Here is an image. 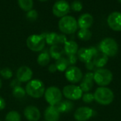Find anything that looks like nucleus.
<instances>
[{
    "mask_svg": "<svg viewBox=\"0 0 121 121\" xmlns=\"http://www.w3.org/2000/svg\"><path fill=\"white\" fill-rule=\"evenodd\" d=\"M57 1H60V0H57Z\"/></svg>",
    "mask_w": 121,
    "mask_h": 121,
    "instance_id": "nucleus-41",
    "label": "nucleus"
},
{
    "mask_svg": "<svg viewBox=\"0 0 121 121\" xmlns=\"http://www.w3.org/2000/svg\"><path fill=\"white\" fill-rule=\"evenodd\" d=\"M118 1H119L120 3H121V0H118Z\"/></svg>",
    "mask_w": 121,
    "mask_h": 121,
    "instance_id": "nucleus-40",
    "label": "nucleus"
},
{
    "mask_svg": "<svg viewBox=\"0 0 121 121\" xmlns=\"http://www.w3.org/2000/svg\"><path fill=\"white\" fill-rule=\"evenodd\" d=\"M45 42L50 46L59 45L60 44H65L67 41V37L63 34H58L57 33H49L45 35Z\"/></svg>",
    "mask_w": 121,
    "mask_h": 121,
    "instance_id": "nucleus-15",
    "label": "nucleus"
},
{
    "mask_svg": "<svg viewBox=\"0 0 121 121\" xmlns=\"http://www.w3.org/2000/svg\"><path fill=\"white\" fill-rule=\"evenodd\" d=\"M85 66H86V69L89 70L90 72H91V71H94V70L96 68V66H95V65L94 64V63H93L92 61L86 63H85Z\"/></svg>",
    "mask_w": 121,
    "mask_h": 121,
    "instance_id": "nucleus-35",
    "label": "nucleus"
},
{
    "mask_svg": "<svg viewBox=\"0 0 121 121\" xmlns=\"http://www.w3.org/2000/svg\"><path fill=\"white\" fill-rule=\"evenodd\" d=\"M6 107V102L4 99L0 96V111H2Z\"/></svg>",
    "mask_w": 121,
    "mask_h": 121,
    "instance_id": "nucleus-37",
    "label": "nucleus"
},
{
    "mask_svg": "<svg viewBox=\"0 0 121 121\" xmlns=\"http://www.w3.org/2000/svg\"><path fill=\"white\" fill-rule=\"evenodd\" d=\"M48 71L50 73H55L56 72L57 70V68H56V66L55 63H52V64H50L48 67Z\"/></svg>",
    "mask_w": 121,
    "mask_h": 121,
    "instance_id": "nucleus-36",
    "label": "nucleus"
},
{
    "mask_svg": "<svg viewBox=\"0 0 121 121\" xmlns=\"http://www.w3.org/2000/svg\"><path fill=\"white\" fill-rule=\"evenodd\" d=\"M94 116L93 110L86 106L78 108L74 114V119L77 121H87Z\"/></svg>",
    "mask_w": 121,
    "mask_h": 121,
    "instance_id": "nucleus-12",
    "label": "nucleus"
},
{
    "mask_svg": "<svg viewBox=\"0 0 121 121\" xmlns=\"http://www.w3.org/2000/svg\"></svg>",
    "mask_w": 121,
    "mask_h": 121,
    "instance_id": "nucleus-43",
    "label": "nucleus"
},
{
    "mask_svg": "<svg viewBox=\"0 0 121 121\" xmlns=\"http://www.w3.org/2000/svg\"><path fill=\"white\" fill-rule=\"evenodd\" d=\"M99 51L95 47L90 48H81L78 50L77 53L78 59L84 63L92 61L94 56Z\"/></svg>",
    "mask_w": 121,
    "mask_h": 121,
    "instance_id": "nucleus-11",
    "label": "nucleus"
},
{
    "mask_svg": "<svg viewBox=\"0 0 121 121\" xmlns=\"http://www.w3.org/2000/svg\"><path fill=\"white\" fill-rule=\"evenodd\" d=\"M94 73L88 72L84 76L82 80L80 81L79 87L83 93L89 92L94 86Z\"/></svg>",
    "mask_w": 121,
    "mask_h": 121,
    "instance_id": "nucleus-16",
    "label": "nucleus"
},
{
    "mask_svg": "<svg viewBox=\"0 0 121 121\" xmlns=\"http://www.w3.org/2000/svg\"><path fill=\"white\" fill-rule=\"evenodd\" d=\"M45 121H58L60 118V113L55 106H48L44 112Z\"/></svg>",
    "mask_w": 121,
    "mask_h": 121,
    "instance_id": "nucleus-19",
    "label": "nucleus"
},
{
    "mask_svg": "<svg viewBox=\"0 0 121 121\" xmlns=\"http://www.w3.org/2000/svg\"><path fill=\"white\" fill-rule=\"evenodd\" d=\"M109 27L116 31H121V13L115 11L109 14L107 19Z\"/></svg>",
    "mask_w": 121,
    "mask_h": 121,
    "instance_id": "nucleus-14",
    "label": "nucleus"
},
{
    "mask_svg": "<svg viewBox=\"0 0 121 121\" xmlns=\"http://www.w3.org/2000/svg\"><path fill=\"white\" fill-rule=\"evenodd\" d=\"M78 37L82 41H88L91 39L92 36V34L89 29H82L78 32Z\"/></svg>",
    "mask_w": 121,
    "mask_h": 121,
    "instance_id": "nucleus-28",
    "label": "nucleus"
},
{
    "mask_svg": "<svg viewBox=\"0 0 121 121\" xmlns=\"http://www.w3.org/2000/svg\"><path fill=\"white\" fill-rule=\"evenodd\" d=\"M54 106L61 113H67L72 111L74 107V105L72 101L66 100V101H61L59 103H57Z\"/></svg>",
    "mask_w": 121,
    "mask_h": 121,
    "instance_id": "nucleus-21",
    "label": "nucleus"
},
{
    "mask_svg": "<svg viewBox=\"0 0 121 121\" xmlns=\"http://www.w3.org/2000/svg\"><path fill=\"white\" fill-rule=\"evenodd\" d=\"M39 1H46L48 0H39Z\"/></svg>",
    "mask_w": 121,
    "mask_h": 121,
    "instance_id": "nucleus-39",
    "label": "nucleus"
},
{
    "mask_svg": "<svg viewBox=\"0 0 121 121\" xmlns=\"http://www.w3.org/2000/svg\"><path fill=\"white\" fill-rule=\"evenodd\" d=\"M67 59L68 61V63H69V66H74L77 63L78 58H77V54L76 55H67Z\"/></svg>",
    "mask_w": 121,
    "mask_h": 121,
    "instance_id": "nucleus-34",
    "label": "nucleus"
},
{
    "mask_svg": "<svg viewBox=\"0 0 121 121\" xmlns=\"http://www.w3.org/2000/svg\"><path fill=\"white\" fill-rule=\"evenodd\" d=\"M55 64L56 66L57 70L60 72L65 71L69 66V64L68 63L67 58H65V57H62V58L56 60V62L55 63Z\"/></svg>",
    "mask_w": 121,
    "mask_h": 121,
    "instance_id": "nucleus-25",
    "label": "nucleus"
},
{
    "mask_svg": "<svg viewBox=\"0 0 121 121\" xmlns=\"http://www.w3.org/2000/svg\"><path fill=\"white\" fill-rule=\"evenodd\" d=\"M71 9L74 11H80L82 8H83V5L82 3L80 1H74L72 4H71Z\"/></svg>",
    "mask_w": 121,
    "mask_h": 121,
    "instance_id": "nucleus-33",
    "label": "nucleus"
},
{
    "mask_svg": "<svg viewBox=\"0 0 121 121\" xmlns=\"http://www.w3.org/2000/svg\"><path fill=\"white\" fill-rule=\"evenodd\" d=\"M38 14L35 9H31L27 11L26 19L30 21H35L38 19Z\"/></svg>",
    "mask_w": 121,
    "mask_h": 121,
    "instance_id": "nucleus-31",
    "label": "nucleus"
},
{
    "mask_svg": "<svg viewBox=\"0 0 121 121\" xmlns=\"http://www.w3.org/2000/svg\"><path fill=\"white\" fill-rule=\"evenodd\" d=\"M100 51L108 57H113L118 52V44L116 41L112 38H105L99 44Z\"/></svg>",
    "mask_w": 121,
    "mask_h": 121,
    "instance_id": "nucleus-5",
    "label": "nucleus"
},
{
    "mask_svg": "<svg viewBox=\"0 0 121 121\" xmlns=\"http://www.w3.org/2000/svg\"><path fill=\"white\" fill-rule=\"evenodd\" d=\"M21 117L18 112L16 111H9L6 117H5V121H21Z\"/></svg>",
    "mask_w": 121,
    "mask_h": 121,
    "instance_id": "nucleus-29",
    "label": "nucleus"
},
{
    "mask_svg": "<svg viewBox=\"0 0 121 121\" xmlns=\"http://www.w3.org/2000/svg\"><path fill=\"white\" fill-rule=\"evenodd\" d=\"M60 30L65 34H72L78 29L77 21L71 16H65L60 19L58 23Z\"/></svg>",
    "mask_w": 121,
    "mask_h": 121,
    "instance_id": "nucleus-4",
    "label": "nucleus"
},
{
    "mask_svg": "<svg viewBox=\"0 0 121 121\" xmlns=\"http://www.w3.org/2000/svg\"><path fill=\"white\" fill-rule=\"evenodd\" d=\"M83 73L81 69L77 66H69L65 71V78L71 83H79L83 78Z\"/></svg>",
    "mask_w": 121,
    "mask_h": 121,
    "instance_id": "nucleus-9",
    "label": "nucleus"
},
{
    "mask_svg": "<svg viewBox=\"0 0 121 121\" xmlns=\"http://www.w3.org/2000/svg\"><path fill=\"white\" fill-rule=\"evenodd\" d=\"M82 101L86 103H91L94 101V96L91 93H84L82 95Z\"/></svg>",
    "mask_w": 121,
    "mask_h": 121,
    "instance_id": "nucleus-32",
    "label": "nucleus"
},
{
    "mask_svg": "<svg viewBox=\"0 0 121 121\" xmlns=\"http://www.w3.org/2000/svg\"><path fill=\"white\" fill-rule=\"evenodd\" d=\"M94 23V18L93 16L88 13L84 14L80 16L77 21L78 27L82 29H89Z\"/></svg>",
    "mask_w": 121,
    "mask_h": 121,
    "instance_id": "nucleus-18",
    "label": "nucleus"
},
{
    "mask_svg": "<svg viewBox=\"0 0 121 121\" xmlns=\"http://www.w3.org/2000/svg\"><path fill=\"white\" fill-rule=\"evenodd\" d=\"M44 96L48 103L54 106L62 101V92L57 86H50L45 90Z\"/></svg>",
    "mask_w": 121,
    "mask_h": 121,
    "instance_id": "nucleus-7",
    "label": "nucleus"
},
{
    "mask_svg": "<svg viewBox=\"0 0 121 121\" xmlns=\"http://www.w3.org/2000/svg\"><path fill=\"white\" fill-rule=\"evenodd\" d=\"M45 35L32 34L26 39V46L32 51L39 52L43 50L45 46Z\"/></svg>",
    "mask_w": 121,
    "mask_h": 121,
    "instance_id": "nucleus-6",
    "label": "nucleus"
},
{
    "mask_svg": "<svg viewBox=\"0 0 121 121\" xmlns=\"http://www.w3.org/2000/svg\"><path fill=\"white\" fill-rule=\"evenodd\" d=\"M12 94L16 98L21 99L25 97L26 92V90L23 88H22L21 86H17L13 87Z\"/></svg>",
    "mask_w": 121,
    "mask_h": 121,
    "instance_id": "nucleus-27",
    "label": "nucleus"
},
{
    "mask_svg": "<svg viewBox=\"0 0 121 121\" xmlns=\"http://www.w3.org/2000/svg\"><path fill=\"white\" fill-rule=\"evenodd\" d=\"M23 114L28 121H38L41 116L40 110L34 106H27L24 109Z\"/></svg>",
    "mask_w": 121,
    "mask_h": 121,
    "instance_id": "nucleus-17",
    "label": "nucleus"
},
{
    "mask_svg": "<svg viewBox=\"0 0 121 121\" xmlns=\"http://www.w3.org/2000/svg\"><path fill=\"white\" fill-rule=\"evenodd\" d=\"M70 6L65 0H60L56 1L52 6V13L57 17H63L67 16L69 12Z\"/></svg>",
    "mask_w": 121,
    "mask_h": 121,
    "instance_id": "nucleus-10",
    "label": "nucleus"
},
{
    "mask_svg": "<svg viewBox=\"0 0 121 121\" xmlns=\"http://www.w3.org/2000/svg\"></svg>",
    "mask_w": 121,
    "mask_h": 121,
    "instance_id": "nucleus-44",
    "label": "nucleus"
},
{
    "mask_svg": "<svg viewBox=\"0 0 121 121\" xmlns=\"http://www.w3.org/2000/svg\"><path fill=\"white\" fill-rule=\"evenodd\" d=\"M49 53H50V57H52V58L55 60H57L63 57V55L65 54L64 48H62L60 45L51 46L49 50Z\"/></svg>",
    "mask_w": 121,
    "mask_h": 121,
    "instance_id": "nucleus-23",
    "label": "nucleus"
},
{
    "mask_svg": "<svg viewBox=\"0 0 121 121\" xmlns=\"http://www.w3.org/2000/svg\"><path fill=\"white\" fill-rule=\"evenodd\" d=\"M33 71L28 66H23L18 68L16 71V78L20 83H26L32 80Z\"/></svg>",
    "mask_w": 121,
    "mask_h": 121,
    "instance_id": "nucleus-13",
    "label": "nucleus"
},
{
    "mask_svg": "<svg viewBox=\"0 0 121 121\" xmlns=\"http://www.w3.org/2000/svg\"><path fill=\"white\" fill-rule=\"evenodd\" d=\"M0 71H1V68H0Z\"/></svg>",
    "mask_w": 121,
    "mask_h": 121,
    "instance_id": "nucleus-42",
    "label": "nucleus"
},
{
    "mask_svg": "<svg viewBox=\"0 0 121 121\" xmlns=\"http://www.w3.org/2000/svg\"><path fill=\"white\" fill-rule=\"evenodd\" d=\"M92 61L95 65L96 68H104V66H105L108 61V57L104 53H103L102 52L98 51L96 54L94 56Z\"/></svg>",
    "mask_w": 121,
    "mask_h": 121,
    "instance_id": "nucleus-20",
    "label": "nucleus"
},
{
    "mask_svg": "<svg viewBox=\"0 0 121 121\" xmlns=\"http://www.w3.org/2000/svg\"><path fill=\"white\" fill-rule=\"evenodd\" d=\"M50 61V56L48 51H43L40 53L37 58L38 63L41 66H47Z\"/></svg>",
    "mask_w": 121,
    "mask_h": 121,
    "instance_id": "nucleus-24",
    "label": "nucleus"
},
{
    "mask_svg": "<svg viewBox=\"0 0 121 121\" xmlns=\"http://www.w3.org/2000/svg\"><path fill=\"white\" fill-rule=\"evenodd\" d=\"M94 81L100 87H106L112 82L113 73L107 68H97L94 73Z\"/></svg>",
    "mask_w": 121,
    "mask_h": 121,
    "instance_id": "nucleus-3",
    "label": "nucleus"
},
{
    "mask_svg": "<svg viewBox=\"0 0 121 121\" xmlns=\"http://www.w3.org/2000/svg\"><path fill=\"white\" fill-rule=\"evenodd\" d=\"M18 4L20 8L25 11H28L33 9V0H18Z\"/></svg>",
    "mask_w": 121,
    "mask_h": 121,
    "instance_id": "nucleus-26",
    "label": "nucleus"
},
{
    "mask_svg": "<svg viewBox=\"0 0 121 121\" xmlns=\"http://www.w3.org/2000/svg\"><path fill=\"white\" fill-rule=\"evenodd\" d=\"M26 92L33 98H40L44 96L45 87L44 83L39 79H32L26 86Z\"/></svg>",
    "mask_w": 121,
    "mask_h": 121,
    "instance_id": "nucleus-1",
    "label": "nucleus"
},
{
    "mask_svg": "<svg viewBox=\"0 0 121 121\" xmlns=\"http://www.w3.org/2000/svg\"><path fill=\"white\" fill-rule=\"evenodd\" d=\"M1 76L4 79H10L13 76V72L9 68H4L0 71Z\"/></svg>",
    "mask_w": 121,
    "mask_h": 121,
    "instance_id": "nucleus-30",
    "label": "nucleus"
},
{
    "mask_svg": "<svg viewBox=\"0 0 121 121\" xmlns=\"http://www.w3.org/2000/svg\"><path fill=\"white\" fill-rule=\"evenodd\" d=\"M62 95L69 101H77L82 98L83 91L79 86L74 84L67 85L62 89Z\"/></svg>",
    "mask_w": 121,
    "mask_h": 121,
    "instance_id": "nucleus-8",
    "label": "nucleus"
},
{
    "mask_svg": "<svg viewBox=\"0 0 121 121\" xmlns=\"http://www.w3.org/2000/svg\"><path fill=\"white\" fill-rule=\"evenodd\" d=\"M1 86H2V82H1V80L0 79V88H1Z\"/></svg>",
    "mask_w": 121,
    "mask_h": 121,
    "instance_id": "nucleus-38",
    "label": "nucleus"
},
{
    "mask_svg": "<svg viewBox=\"0 0 121 121\" xmlns=\"http://www.w3.org/2000/svg\"><path fill=\"white\" fill-rule=\"evenodd\" d=\"M79 46L74 41H67L65 44L64 51L67 55H76L78 52Z\"/></svg>",
    "mask_w": 121,
    "mask_h": 121,
    "instance_id": "nucleus-22",
    "label": "nucleus"
},
{
    "mask_svg": "<svg viewBox=\"0 0 121 121\" xmlns=\"http://www.w3.org/2000/svg\"><path fill=\"white\" fill-rule=\"evenodd\" d=\"M94 101L102 106H108L114 100V93L111 89L107 87H99L95 91Z\"/></svg>",
    "mask_w": 121,
    "mask_h": 121,
    "instance_id": "nucleus-2",
    "label": "nucleus"
}]
</instances>
